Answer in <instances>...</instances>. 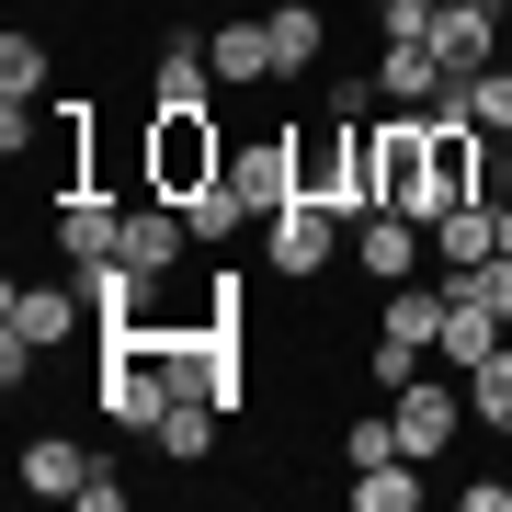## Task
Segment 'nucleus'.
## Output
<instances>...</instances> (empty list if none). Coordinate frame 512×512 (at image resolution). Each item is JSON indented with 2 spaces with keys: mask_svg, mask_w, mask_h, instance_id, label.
Wrapping results in <instances>:
<instances>
[{
  "mask_svg": "<svg viewBox=\"0 0 512 512\" xmlns=\"http://www.w3.org/2000/svg\"><path fill=\"white\" fill-rule=\"evenodd\" d=\"M228 126H217V114H160V103H148V194H171V205H194V194H217L228 183Z\"/></svg>",
  "mask_w": 512,
  "mask_h": 512,
  "instance_id": "1",
  "label": "nucleus"
},
{
  "mask_svg": "<svg viewBox=\"0 0 512 512\" xmlns=\"http://www.w3.org/2000/svg\"><path fill=\"white\" fill-rule=\"evenodd\" d=\"M342 251H353V217H342V205H319V194H296V205L262 217V262H274L285 285H319Z\"/></svg>",
  "mask_w": 512,
  "mask_h": 512,
  "instance_id": "2",
  "label": "nucleus"
},
{
  "mask_svg": "<svg viewBox=\"0 0 512 512\" xmlns=\"http://www.w3.org/2000/svg\"><path fill=\"white\" fill-rule=\"evenodd\" d=\"M387 410H399V456H421V467H444V456H456V433L478 421V410H467V376H456V387L410 376V387H399Z\"/></svg>",
  "mask_w": 512,
  "mask_h": 512,
  "instance_id": "3",
  "label": "nucleus"
},
{
  "mask_svg": "<svg viewBox=\"0 0 512 512\" xmlns=\"http://www.w3.org/2000/svg\"><path fill=\"white\" fill-rule=\"evenodd\" d=\"M353 274H365V285H410V274H433V228L399 217V205L353 217Z\"/></svg>",
  "mask_w": 512,
  "mask_h": 512,
  "instance_id": "4",
  "label": "nucleus"
},
{
  "mask_svg": "<svg viewBox=\"0 0 512 512\" xmlns=\"http://www.w3.org/2000/svg\"><path fill=\"white\" fill-rule=\"evenodd\" d=\"M183 251H205L183 205H171V194H126V239H114V262H137V274H183Z\"/></svg>",
  "mask_w": 512,
  "mask_h": 512,
  "instance_id": "5",
  "label": "nucleus"
},
{
  "mask_svg": "<svg viewBox=\"0 0 512 512\" xmlns=\"http://www.w3.org/2000/svg\"><path fill=\"white\" fill-rule=\"evenodd\" d=\"M80 319H92V296H80V274H57V285H46V274H23L12 296H0V330H23V342H46V353L69 342Z\"/></svg>",
  "mask_w": 512,
  "mask_h": 512,
  "instance_id": "6",
  "label": "nucleus"
},
{
  "mask_svg": "<svg viewBox=\"0 0 512 512\" xmlns=\"http://www.w3.org/2000/svg\"><path fill=\"white\" fill-rule=\"evenodd\" d=\"M501 342H512V319H501V308H490V296H478L467 274H444V342H433V353H444L456 376H478Z\"/></svg>",
  "mask_w": 512,
  "mask_h": 512,
  "instance_id": "7",
  "label": "nucleus"
},
{
  "mask_svg": "<svg viewBox=\"0 0 512 512\" xmlns=\"http://www.w3.org/2000/svg\"><path fill=\"white\" fill-rule=\"evenodd\" d=\"M501 23H512V0H433V46H444V69L478 80L501 57Z\"/></svg>",
  "mask_w": 512,
  "mask_h": 512,
  "instance_id": "8",
  "label": "nucleus"
},
{
  "mask_svg": "<svg viewBox=\"0 0 512 512\" xmlns=\"http://www.w3.org/2000/svg\"><path fill=\"white\" fill-rule=\"evenodd\" d=\"M148 103L160 114H194V103H217V57H205V23H183L160 57H148Z\"/></svg>",
  "mask_w": 512,
  "mask_h": 512,
  "instance_id": "9",
  "label": "nucleus"
},
{
  "mask_svg": "<svg viewBox=\"0 0 512 512\" xmlns=\"http://www.w3.org/2000/svg\"><path fill=\"white\" fill-rule=\"evenodd\" d=\"M103 456H92V444H80V433H23V501H80V478H92Z\"/></svg>",
  "mask_w": 512,
  "mask_h": 512,
  "instance_id": "10",
  "label": "nucleus"
},
{
  "mask_svg": "<svg viewBox=\"0 0 512 512\" xmlns=\"http://www.w3.org/2000/svg\"><path fill=\"white\" fill-rule=\"evenodd\" d=\"M114 239H126V205L114 194H57V262H114Z\"/></svg>",
  "mask_w": 512,
  "mask_h": 512,
  "instance_id": "11",
  "label": "nucleus"
},
{
  "mask_svg": "<svg viewBox=\"0 0 512 512\" xmlns=\"http://www.w3.org/2000/svg\"><path fill=\"white\" fill-rule=\"evenodd\" d=\"M490 251H501V194L444 205V217H433V274H478Z\"/></svg>",
  "mask_w": 512,
  "mask_h": 512,
  "instance_id": "12",
  "label": "nucleus"
},
{
  "mask_svg": "<svg viewBox=\"0 0 512 512\" xmlns=\"http://www.w3.org/2000/svg\"><path fill=\"white\" fill-rule=\"evenodd\" d=\"M228 194L251 205V217L296 205V148H285V137H251V148H228Z\"/></svg>",
  "mask_w": 512,
  "mask_h": 512,
  "instance_id": "13",
  "label": "nucleus"
},
{
  "mask_svg": "<svg viewBox=\"0 0 512 512\" xmlns=\"http://www.w3.org/2000/svg\"><path fill=\"white\" fill-rule=\"evenodd\" d=\"M387 308H376V342H410V353H433L444 342V274H410V285H376Z\"/></svg>",
  "mask_w": 512,
  "mask_h": 512,
  "instance_id": "14",
  "label": "nucleus"
},
{
  "mask_svg": "<svg viewBox=\"0 0 512 512\" xmlns=\"http://www.w3.org/2000/svg\"><path fill=\"white\" fill-rule=\"evenodd\" d=\"M217 433H228L217 399H171L160 421H148V456H160V467H205V456H217Z\"/></svg>",
  "mask_w": 512,
  "mask_h": 512,
  "instance_id": "15",
  "label": "nucleus"
},
{
  "mask_svg": "<svg viewBox=\"0 0 512 512\" xmlns=\"http://www.w3.org/2000/svg\"><path fill=\"white\" fill-rule=\"evenodd\" d=\"M205 57H217V92H262L274 80V23H205Z\"/></svg>",
  "mask_w": 512,
  "mask_h": 512,
  "instance_id": "16",
  "label": "nucleus"
},
{
  "mask_svg": "<svg viewBox=\"0 0 512 512\" xmlns=\"http://www.w3.org/2000/svg\"><path fill=\"white\" fill-rule=\"evenodd\" d=\"M262 23H274V80H296V69L330 57V12H319V0H274Z\"/></svg>",
  "mask_w": 512,
  "mask_h": 512,
  "instance_id": "17",
  "label": "nucleus"
},
{
  "mask_svg": "<svg viewBox=\"0 0 512 512\" xmlns=\"http://www.w3.org/2000/svg\"><path fill=\"white\" fill-rule=\"evenodd\" d=\"M46 80H57L46 35H35V23H12V35H0V103H46Z\"/></svg>",
  "mask_w": 512,
  "mask_h": 512,
  "instance_id": "18",
  "label": "nucleus"
},
{
  "mask_svg": "<svg viewBox=\"0 0 512 512\" xmlns=\"http://www.w3.org/2000/svg\"><path fill=\"white\" fill-rule=\"evenodd\" d=\"M421 501V456H387V467H353V512H410Z\"/></svg>",
  "mask_w": 512,
  "mask_h": 512,
  "instance_id": "19",
  "label": "nucleus"
},
{
  "mask_svg": "<svg viewBox=\"0 0 512 512\" xmlns=\"http://www.w3.org/2000/svg\"><path fill=\"white\" fill-rule=\"evenodd\" d=\"M467 410H478V433H501V444H512V342L467 376Z\"/></svg>",
  "mask_w": 512,
  "mask_h": 512,
  "instance_id": "20",
  "label": "nucleus"
},
{
  "mask_svg": "<svg viewBox=\"0 0 512 512\" xmlns=\"http://www.w3.org/2000/svg\"><path fill=\"white\" fill-rule=\"evenodd\" d=\"M456 114H478L490 137H512V57H490V69L467 80V92H456Z\"/></svg>",
  "mask_w": 512,
  "mask_h": 512,
  "instance_id": "21",
  "label": "nucleus"
},
{
  "mask_svg": "<svg viewBox=\"0 0 512 512\" xmlns=\"http://www.w3.org/2000/svg\"><path fill=\"white\" fill-rule=\"evenodd\" d=\"M399 456V410H365V421H342V467H387Z\"/></svg>",
  "mask_w": 512,
  "mask_h": 512,
  "instance_id": "22",
  "label": "nucleus"
},
{
  "mask_svg": "<svg viewBox=\"0 0 512 512\" xmlns=\"http://www.w3.org/2000/svg\"><path fill=\"white\" fill-rule=\"evenodd\" d=\"M376 35H433V0H376Z\"/></svg>",
  "mask_w": 512,
  "mask_h": 512,
  "instance_id": "23",
  "label": "nucleus"
},
{
  "mask_svg": "<svg viewBox=\"0 0 512 512\" xmlns=\"http://www.w3.org/2000/svg\"><path fill=\"white\" fill-rule=\"evenodd\" d=\"M80 512H126V478H114V456H103L92 478H80Z\"/></svg>",
  "mask_w": 512,
  "mask_h": 512,
  "instance_id": "24",
  "label": "nucleus"
},
{
  "mask_svg": "<svg viewBox=\"0 0 512 512\" xmlns=\"http://www.w3.org/2000/svg\"><path fill=\"white\" fill-rule=\"evenodd\" d=\"M456 512H512V478H456Z\"/></svg>",
  "mask_w": 512,
  "mask_h": 512,
  "instance_id": "25",
  "label": "nucleus"
},
{
  "mask_svg": "<svg viewBox=\"0 0 512 512\" xmlns=\"http://www.w3.org/2000/svg\"><path fill=\"white\" fill-rule=\"evenodd\" d=\"M501 251H512V205H501Z\"/></svg>",
  "mask_w": 512,
  "mask_h": 512,
  "instance_id": "26",
  "label": "nucleus"
},
{
  "mask_svg": "<svg viewBox=\"0 0 512 512\" xmlns=\"http://www.w3.org/2000/svg\"><path fill=\"white\" fill-rule=\"evenodd\" d=\"M501 57H512V23H501Z\"/></svg>",
  "mask_w": 512,
  "mask_h": 512,
  "instance_id": "27",
  "label": "nucleus"
}]
</instances>
